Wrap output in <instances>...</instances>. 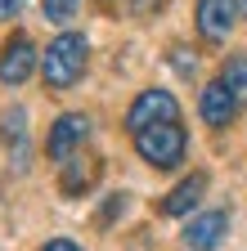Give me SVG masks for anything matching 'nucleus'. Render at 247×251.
<instances>
[{
    "instance_id": "14",
    "label": "nucleus",
    "mask_w": 247,
    "mask_h": 251,
    "mask_svg": "<svg viewBox=\"0 0 247 251\" xmlns=\"http://www.w3.org/2000/svg\"><path fill=\"white\" fill-rule=\"evenodd\" d=\"M121 211H126V193H108V198H104V206H99V215H95V225H99V229H108Z\"/></svg>"
},
{
    "instance_id": "12",
    "label": "nucleus",
    "mask_w": 247,
    "mask_h": 251,
    "mask_svg": "<svg viewBox=\"0 0 247 251\" xmlns=\"http://www.w3.org/2000/svg\"><path fill=\"white\" fill-rule=\"evenodd\" d=\"M220 81L234 90V99H238V103L247 99V54H229V58L220 63Z\"/></svg>"
},
{
    "instance_id": "1",
    "label": "nucleus",
    "mask_w": 247,
    "mask_h": 251,
    "mask_svg": "<svg viewBox=\"0 0 247 251\" xmlns=\"http://www.w3.org/2000/svg\"><path fill=\"white\" fill-rule=\"evenodd\" d=\"M90 68V41L81 31H58L41 54V81L45 90H72Z\"/></svg>"
},
{
    "instance_id": "11",
    "label": "nucleus",
    "mask_w": 247,
    "mask_h": 251,
    "mask_svg": "<svg viewBox=\"0 0 247 251\" xmlns=\"http://www.w3.org/2000/svg\"><path fill=\"white\" fill-rule=\"evenodd\" d=\"M0 139L9 144L14 162L27 166V108H5V117H0Z\"/></svg>"
},
{
    "instance_id": "19",
    "label": "nucleus",
    "mask_w": 247,
    "mask_h": 251,
    "mask_svg": "<svg viewBox=\"0 0 247 251\" xmlns=\"http://www.w3.org/2000/svg\"><path fill=\"white\" fill-rule=\"evenodd\" d=\"M238 9H243V18H247V0H238Z\"/></svg>"
},
{
    "instance_id": "3",
    "label": "nucleus",
    "mask_w": 247,
    "mask_h": 251,
    "mask_svg": "<svg viewBox=\"0 0 247 251\" xmlns=\"http://www.w3.org/2000/svg\"><path fill=\"white\" fill-rule=\"evenodd\" d=\"M90 130H95V121H90L85 112H63V117H54L50 135H45V157H50L54 166L72 162V157H77V152L85 148Z\"/></svg>"
},
{
    "instance_id": "9",
    "label": "nucleus",
    "mask_w": 247,
    "mask_h": 251,
    "mask_svg": "<svg viewBox=\"0 0 247 251\" xmlns=\"http://www.w3.org/2000/svg\"><path fill=\"white\" fill-rule=\"evenodd\" d=\"M202 193H207V171H193V175H184L171 193L158 202V211H162V215H189V211L202 202Z\"/></svg>"
},
{
    "instance_id": "15",
    "label": "nucleus",
    "mask_w": 247,
    "mask_h": 251,
    "mask_svg": "<svg viewBox=\"0 0 247 251\" xmlns=\"http://www.w3.org/2000/svg\"><path fill=\"white\" fill-rule=\"evenodd\" d=\"M171 63H175L180 76H193V72H198V58L189 54V45H171Z\"/></svg>"
},
{
    "instance_id": "17",
    "label": "nucleus",
    "mask_w": 247,
    "mask_h": 251,
    "mask_svg": "<svg viewBox=\"0 0 247 251\" xmlns=\"http://www.w3.org/2000/svg\"><path fill=\"white\" fill-rule=\"evenodd\" d=\"M41 251H81V247H77L72 238H50V242H45Z\"/></svg>"
},
{
    "instance_id": "5",
    "label": "nucleus",
    "mask_w": 247,
    "mask_h": 251,
    "mask_svg": "<svg viewBox=\"0 0 247 251\" xmlns=\"http://www.w3.org/2000/svg\"><path fill=\"white\" fill-rule=\"evenodd\" d=\"M41 68V54H36V41L27 36V31H14L0 50V85H23Z\"/></svg>"
},
{
    "instance_id": "13",
    "label": "nucleus",
    "mask_w": 247,
    "mask_h": 251,
    "mask_svg": "<svg viewBox=\"0 0 247 251\" xmlns=\"http://www.w3.org/2000/svg\"><path fill=\"white\" fill-rule=\"evenodd\" d=\"M77 9H81V0H41V14H45V23H54V27H68V23L77 18Z\"/></svg>"
},
{
    "instance_id": "4",
    "label": "nucleus",
    "mask_w": 247,
    "mask_h": 251,
    "mask_svg": "<svg viewBox=\"0 0 247 251\" xmlns=\"http://www.w3.org/2000/svg\"><path fill=\"white\" fill-rule=\"evenodd\" d=\"M162 121H180V99H175L171 90H162V85L139 90L135 103L126 108V130L139 135V130H148V126H162Z\"/></svg>"
},
{
    "instance_id": "10",
    "label": "nucleus",
    "mask_w": 247,
    "mask_h": 251,
    "mask_svg": "<svg viewBox=\"0 0 247 251\" xmlns=\"http://www.w3.org/2000/svg\"><path fill=\"white\" fill-rule=\"evenodd\" d=\"M99 171H104V166H99V157H85V152H77L72 162H63V166H58V188H63L68 198H81L85 188L99 179Z\"/></svg>"
},
{
    "instance_id": "7",
    "label": "nucleus",
    "mask_w": 247,
    "mask_h": 251,
    "mask_svg": "<svg viewBox=\"0 0 247 251\" xmlns=\"http://www.w3.org/2000/svg\"><path fill=\"white\" fill-rule=\"evenodd\" d=\"M238 99H234V90L216 76V81H207L202 85V94H198V112H202V126H211V130H225V126H234V117H238Z\"/></svg>"
},
{
    "instance_id": "16",
    "label": "nucleus",
    "mask_w": 247,
    "mask_h": 251,
    "mask_svg": "<svg viewBox=\"0 0 247 251\" xmlns=\"http://www.w3.org/2000/svg\"><path fill=\"white\" fill-rule=\"evenodd\" d=\"M23 5H27V0H0V23H14L23 14Z\"/></svg>"
},
{
    "instance_id": "18",
    "label": "nucleus",
    "mask_w": 247,
    "mask_h": 251,
    "mask_svg": "<svg viewBox=\"0 0 247 251\" xmlns=\"http://www.w3.org/2000/svg\"><path fill=\"white\" fill-rule=\"evenodd\" d=\"M153 5H162V0H135V14H148Z\"/></svg>"
},
{
    "instance_id": "8",
    "label": "nucleus",
    "mask_w": 247,
    "mask_h": 251,
    "mask_svg": "<svg viewBox=\"0 0 247 251\" xmlns=\"http://www.w3.org/2000/svg\"><path fill=\"white\" fill-rule=\"evenodd\" d=\"M225 233H229V211H198L189 225H184V247L189 251H216L225 242Z\"/></svg>"
},
{
    "instance_id": "6",
    "label": "nucleus",
    "mask_w": 247,
    "mask_h": 251,
    "mask_svg": "<svg viewBox=\"0 0 247 251\" xmlns=\"http://www.w3.org/2000/svg\"><path fill=\"white\" fill-rule=\"evenodd\" d=\"M193 23H198V36L207 45H225L234 23H238V0H198Z\"/></svg>"
},
{
    "instance_id": "2",
    "label": "nucleus",
    "mask_w": 247,
    "mask_h": 251,
    "mask_svg": "<svg viewBox=\"0 0 247 251\" xmlns=\"http://www.w3.org/2000/svg\"><path fill=\"white\" fill-rule=\"evenodd\" d=\"M135 152L153 171H175L189 152V130L180 121H162V126H148V130L135 135Z\"/></svg>"
}]
</instances>
